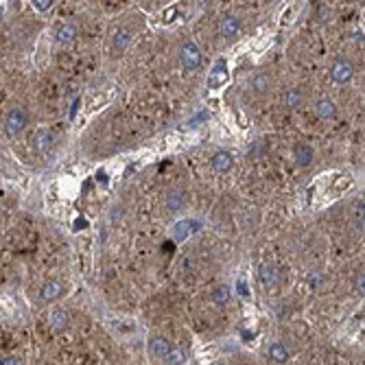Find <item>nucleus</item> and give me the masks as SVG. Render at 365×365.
<instances>
[{
  "instance_id": "1",
  "label": "nucleus",
  "mask_w": 365,
  "mask_h": 365,
  "mask_svg": "<svg viewBox=\"0 0 365 365\" xmlns=\"http://www.w3.org/2000/svg\"><path fill=\"white\" fill-rule=\"evenodd\" d=\"M180 62L186 70H195L199 68V64H201V50H199V46L195 42H186L180 50Z\"/></svg>"
},
{
  "instance_id": "2",
  "label": "nucleus",
  "mask_w": 365,
  "mask_h": 365,
  "mask_svg": "<svg viewBox=\"0 0 365 365\" xmlns=\"http://www.w3.org/2000/svg\"><path fill=\"white\" fill-rule=\"evenodd\" d=\"M26 123H29V118H26V114L22 110H11L9 116H7V121H5L7 136H18L20 131L26 127Z\"/></svg>"
},
{
  "instance_id": "3",
  "label": "nucleus",
  "mask_w": 365,
  "mask_h": 365,
  "mask_svg": "<svg viewBox=\"0 0 365 365\" xmlns=\"http://www.w3.org/2000/svg\"><path fill=\"white\" fill-rule=\"evenodd\" d=\"M352 64L348 62V59H337V62L333 64V70H330V77H333V81L335 83H348L350 79H352Z\"/></svg>"
},
{
  "instance_id": "4",
  "label": "nucleus",
  "mask_w": 365,
  "mask_h": 365,
  "mask_svg": "<svg viewBox=\"0 0 365 365\" xmlns=\"http://www.w3.org/2000/svg\"><path fill=\"white\" fill-rule=\"evenodd\" d=\"M201 230V221H195V219H184V221H177V225L173 228V238L175 241H184L190 234Z\"/></svg>"
},
{
  "instance_id": "5",
  "label": "nucleus",
  "mask_w": 365,
  "mask_h": 365,
  "mask_svg": "<svg viewBox=\"0 0 365 365\" xmlns=\"http://www.w3.org/2000/svg\"><path fill=\"white\" fill-rule=\"evenodd\" d=\"M238 31H241V20L234 16H225L221 22H219V35L223 39H232L234 35H238Z\"/></svg>"
},
{
  "instance_id": "6",
  "label": "nucleus",
  "mask_w": 365,
  "mask_h": 365,
  "mask_svg": "<svg viewBox=\"0 0 365 365\" xmlns=\"http://www.w3.org/2000/svg\"><path fill=\"white\" fill-rule=\"evenodd\" d=\"M225 79H228V66H225V59H217V64H215V68H212V72H210L208 81H210L212 88H219Z\"/></svg>"
},
{
  "instance_id": "7",
  "label": "nucleus",
  "mask_w": 365,
  "mask_h": 365,
  "mask_svg": "<svg viewBox=\"0 0 365 365\" xmlns=\"http://www.w3.org/2000/svg\"><path fill=\"white\" fill-rule=\"evenodd\" d=\"M260 282L267 291H274L278 284H280V274H278L276 267H263L260 269Z\"/></svg>"
},
{
  "instance_id": "8",
  "label": "nucleus",
  "mask_w": 365,
  "mask_h": 365,
  "mask_svg": "<svg viewBox=\"0 0 365 365\" xmlns=\"http://www.w3.org/2000/svg\"><path fill=\"white\" fill-rule=\"evenodd\" d=\"M171 350V343L164 339V337H153V339L149 341V352L151 356H155V359H164V356L169 354Z\"/></svg>"
},
{
  "instance_id": "9",
  "label": "nucleus",
  "mask_w": 365,
  "mask_h": 365,
  "mask_svg": "<svg viewBox=\"0 0 365 365\" xmlns=\"http://www.w3.org/2000/svg\"><path fill=\"white\" fill-rule=\"evenodd\" d=\"M212 169L217 171V173H228V171L232 169V155L228 153V151H219V153L212 155Z\"/></svg>"
},
{
  "instance_id": "10",
  "label": "nucleus",
  "mask_w": 365,
  "mask_h": 365,
  "mask_svg": "<svg viewBox=\"0 0 365 365\" xmlns=\"http://www.w3.org/2000/svg\"><path fill=\"white\" fill-rule=\"evenodd\" d=\"M62 291H64L62 284H59L57 280H50V282H46L42 287V291H39V297H42L44 302H53V300H57V297L62 295Z\"/></svg>"
},
{
  "instance_id": "11",
  "label": "nucleus",
  "mask_w": 365,
  "mask_h": 365,
  "mask_svg": "<svg viewBox=\"0 0 365 365\" xmlns=\"http://www.w3.org/2000/svg\"><path fill=\"white\" fill-rule=\"evenodd\" d=\"M186 203V195H184V190L180 188H173V190H169V195H167V208L171 212H177V210H182V205Z\"/></svg>"
},
{
  "instance_id": "12",
  "label": "nucleus",
  "mask_w": 365,
  "mask_h": 365,
  "mask_svg": "<svg viewBox=\"0 0 365 365\" xmlns=\"http://www.w3.org/2000/svg\"><path fill=\"white\" fill-rule=\"evenodd\" d=\"M337 114V105L333 103V98L324 96L317 101V116L320 118H333Z\"/></svg>"
},
{
  "instance_id": "13",
  "label": "nucleus",
  "mask_w": 365,
  "mask_h": 365,
  "mask_svg": "<svg viewBox=\"0 0 365 365\" xmlns=\"http://www.w3.org/2000/svg\"><path fill=\"white\" fill-rule=\"evenodd\" d=\"M293 155H295V162L300 164V167H308V164L313 162V149H310L308 144H297Z\"/></svg>"
},
{
  "instance_id": "14",
  "label": "nucleus",
  "mask_w": 365,
  "mask_h": 365,
  "mask_svg": "<svg viewBox=\"0 0 365 365\" xmlns=\"http://www.w3.org/2000/svg\"><path fill=\"white\" fill-rule=\"evenodd\" d=\"M68 324H70V317L66 313V308H55L50 313V326L55 330H64Z\"/></svg>"
},
{
  "instance_id": "15",
  "label": "nucleus",
  "mask_w": 365,
  "mask_h": 365,
  "mask_svg": "<svg viewBox=\"0 0 365 365\" xmlns=\"http://www.w3.org/2000/svg\"><path fill=\"white\" fill-rule=\"evenodd\" d=\"M131 31L127 29V26H121L116 33H114V48H118V50H125L127 46L131 44Z\"/></svg>"
},
{
  "instance_id": "16",
  "label": "nucleus",
  "mask_w": 365,
  "mask_h": 365,
  "mask_svg": "<svg viewBox=\"0 0 365 365\" xmlns=\"http://www.w3.org/2000/svg\"><path fill=\"white\" fill-rule=\"evenodd\" d=\"M33 144H35L37 151H46L53 144V134L48 129H37L35 131V138H33Z\"/></svg>"
},
{
  "instance_id": "17",
  "label": "nucleus",
  "mask_w": 365,
  "mask_h": 365,
  "mask_svg": "<svg viewBox=\"0 0 365 365\" xmlns=\"http://www.w3.org/2000/svg\"><path fill=\"white\" fill-rule=\"evenodd\" d=\"M269 356H271V361H276V363H287L289 350L284 348L282 343H271L269 346Z\"/></svg>"
},
{
  "instance_id": "18",
  "label": "nucleus",
  "mask_w": 365,
  "mask_h": 365,
  "mask_svg": "<svg viewBox=\"0 0 365 365\" xmlns=\"http://www.w3.org/2000/svg\"><path fill=\"white\" fill-rule=\"evenodd\" d=\"M75 35H77V26L75 24H62L57 29V33H55L57 42H72Z\"/></svg>"
},
{
  "instance_id": "19",
  "label": "nucleus",
  "mask_w": 365,
  "mask_h": 365,
  "mask_svg": "<svg viewBox=\"0 0 365 365\" xmlns=\"http://www.w3.org/2000/svg\"><path fill=\"white\" fill-rule=\"evenodd\" d=\"M300 101H302V92L295 90V88H293V90H287V92L282 94V103L287 105V108H291V110L297 108V105H300Z\"/></svg>"
},
{
  "instance_id": "20",
  "label": "nucleus",
  "mask_w": 365,
  "mask_h": 365,
  "mask_svg": "<svg viewBox=\"0 0 365 365\" xmlns=\"http://www.w3.org/2000/svg\"><path fill=\"white\" fill-rule=\"evenodd\" d=\"M212 302L217 304V306H225V304L230 302V289L228 287H219L212 291Z\"/></svg>"
},
{
  "instance_id": "21",
  "label": "nucleus",
  "mask_w": 365,
  "mask_h": 365,
  "mask_svg": "<svg viewBox=\"0 0 365 365\" xmlns=\"http://www.w3.org/2000/svg\"><path fill=\"white\" fill-rule=\"evenodd\" d=\"M269 75H256L254 79H251V88H254L256 92H267L269 90Z\"/></svg>"
},
{
  "instance_id": "22",
  "label": "nucleus",
  "mask_w": 365,
  "mask_h": 365,
  "mask_svg": "<svg viewBox=\"0 0 365 365\" xmlns=\"http://www.w3.org/2000/svg\"><path fill=\"white\" fill-rule=\"evenodd\" d=\"M164 359H167V363H171V365H180V363H186V354L182 352V350H173V348H171L169 354L164 356Z\"/></svg>"
},
{
  "instance_id": "23",
  "label": "nucleus",
  "mask_w": 365,
  "mask_h": 365,
  "mask_svg": "<svg viewBox=\"0 0 365 365\" xmlns=\"http://www.w3.org/2000/svg\"><path fill=\"white\" fill-rule=\"evenodd\" d=\"M354 230L356 234H363V203L356 205V217H354Z\"/></svg>"
},
{
  "instance_id": "24",
  "label": "nucleus",
  "mask_w": 365,
  "mask_h": 365,
  "mask_svg": "<svg viewBox=\"0 0 365 365\" xmlns=\"http://www.w3.org/2000/svg\"><path fill=\"white\" fill-rule=\"evenodd\" d=\"M50 5H53V0H33V7H35L37 11H46V9H50Z\"/></svg>"
},
{
  "instance_id": "25",
  "label": "nucleus",
  "mask_w": 365,
  "mask_h": 365,
  "mask_svg": "<svg viewBox=\"0 0 365 365\" xmlns=\"http://www.w3.org/2000/svg\"><path fill=\"white\" fill-rule=\"evenodd\" d=\"M236 289H238V293H241L243 297H247V295H249V291H247V282H245L243 278H238V280H236Z\"/></svg>"
},
{
  "instance_id": "26",
  "label": "nucleus",
  "mask_w": 365,
  "mask_h": 365,
  "mask_svg": "<svg viewBox=\"0 0 365 365\" xmlns=\"http://www.w3.org/2000/svg\"><path fill=\"white\" fill-rule=\"evenodd\" d=\"M320 282H322V274H313L308 278V287L310 289H317V287H320Z\"/></svg>"
},
{
  "instance_id": "27",
  "label": "nucleus",
  "mask_w": 365,
  "mask_h": 365,
  "mask_svg": "<svg viewBox=\"0 0 365 365\" xmlns=\"http://www.w3.org/2000/svg\"><path fill=\"white\" fill-rule=\"evenodd\" d=\"M363 289H365V274L361 271V274L356 276V291H359V293H363Z\"/></svg>"
},
{
  "instance_id": "28",
  "label": "nucleus",
  "mask_w": 365,
  "mask_h": 365,
  "mask_svg": "<svg viewBox=\"0 0 365 365\" xmlns=\"http://www.w3.org/2000/svg\"><path fill=\"white\" fill-rule=\"evenodd\" d=\"M18 363H20L18 356H3L0 359V365H18Z\"/></svg>"
},
{
  "instance_id": "29",
  "label": "nucleus",
  "mask_w": 365,
  "mask_h": 365,
  "mask_svg": "<svg viewBox=\"0 0 365 365\" xmlns=\"http://www.w3.org/2000/svg\"><path fill=\"white\" fill-rule=\"evenodd\" d=\"M79 103H81V98H77L75 103H72V110H70V118H75V114H77V110H79Z\"/></svg>"
},
{
  "instance_id": "30",
  "label": "nucleus",
  "mask_w": 365,
  "mask_h": 365,
  "mask_svg": "<svg viewBox=\"0 0 365 365\" xmlns=\"http://www.w3.org/2000/svg\"><path fill=\"white\" fill-rule=\"evenodd\" d=\"M85 225H88V221H85L83 217H79V219H77V223H75V230H79V228H85Z\"/></svg>"
}]
</instances>
